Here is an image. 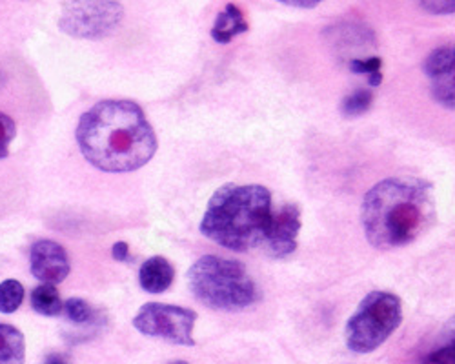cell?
<instances>
[{
	"mask_svg": "<svg viewBox=\"0 0 455 364\" xmlns=\"http://www.w3.org/2000/svg\"><path fill=\"white\" fill-rule=\"evenodd\" d=\"M84 159L108 174H129L152 160L157 137L143 108L131 101H102L88 110L77 128Z\"/></svg>",
	"mask_w": 455,
	"mask_h": 364,
	"instance_id": "1",
	"label": "cell"
},
{
	"mask_svg": "<svg viewBox=\"0 0 455 364\" xmlns=\"http://www.w3.org/2000/svg\"><path fill=\"white\" fill-rule=\"evenodd\" d=\"M434 215V186L417 177H390L377 182L368 190L361 206L365 236L382 252L421 237Z\"/></svg>",
	"mask_w": 455,
	"mask_h": 364,
	"instance_id": "2",
	"label": "cell"
},
{
	"mask_svg": "<svg viewBox=\"0 0 455 364\" xmlns=\"http://www.w3.org/2000/svg\"><path fill=\"white\" fill-rule=\"evenodd\" d=\"M273 217L268 188L226 184L209 198L200 221V234L223 248L248 252L264 246Z\"/></svg>",
	"mask_w": 455,
	"mask_h": 364,
	"instance_id": "3",
	"label": "cell"
},
{
	"mask_svg": "<svg viewBox=\"0 0 455 364\" xmlns=\"http://www.w3.org/2000/svg\"><path fill=\"white\" fill-rule=\"evenodd\" d=\"M188 286L200 305L221 312L247 310L261 299L244 264L217 255H204L193 264L188 270Z\"/></svg>",
	"mask_w": 455,
	"mask_h": 364,
	"instance_id": "4",
	"label": "cell"
},
{
	"mask_svg": "<svg viewBox=\"0 0 455 364\" xmlns=\"http://www.w3.org/2000/svg\"><path fill=\"white\" fill-rule=\"evenodd\" d=\"M403 322V305L390 291H370L346 322V346L365 355L387 343Z\"/></svg>",
	"mask_w": 455,
	"mask_h": 364,
	"instance_id": "5",
	"label": "cell"
},
{
	"mask_svg": "<svg viewBox=\"0 0 455 364\" xmlns=\"http://www.w3.org/2000/svg\"><path fill=\"white\" fill-rule=\"evenodd\" d=\"M121 0H67L59 27L72 37L102 39L121 24Z\"/></svg>",
	"mask_w": 455,
	"mask_h": 364,
	"instance_id": "6",
	"label": "cell"
},
{
	"mask_svg": "<svg viewBox=\"0 0 455 364\" xmlns=\"http://www.w3.org/2000/svg\"><path fill=\"white\" fill-rule=\"evenodd\" d=\"M195 321L197 314L193 310L162 303H148L135 315L133 326L143 336L179 346H193Z\"/></svg>",
	"mask_w": 455,
	"mask_h": 364,
	"instance_id": "7",
	"label": "cell"
},
{
	"mask_svg": "<svg viewBox=\"0 0 455 364\" xmlns=\"http://www.w3.org/2000/svg\"><path fill=\"white\" fill-rule=\"evenodd\" d=\"M432 98L443 108L455 110V46L434 50L423 62Z\"/></svg>",
	"mask_w": 455,
	"mask_h": 364,
	"instance_id": "8",
	"label": "cell"
},
{
	"mask_svg": "<svg viewBox=\"0 0 455 364\" xmlns=\"http://www.w3.org/2000/svg\"><path fill=\"white\" fill-rule=\"evenodd\" d=\"M31 274L37 277L43 284L57 286L67 275L72 267H69V257L66 250L55 241H37L31 246L29 252Z\"/></svg>",
	"mask_w": 455,
	"mask_h": 364,
	"instance_id": "9",
	"label": "cell"
},
{
	"mask_svg": "<svg viewBox=\"0 0 455 364\" xmlns=\"http://www.w3.org/2000/svg\"><path fill=\"white\" fill-rule=\"evenodd\" d=\"M301 231V210L295 205H285L275 212L273 224L263 250L273 259H285L297 250Z\"/></svg>",
	"mask_w": 455,
	"mask_h": 364,
	"instance_id": "10",
	"label": "cell"
},
{
	"mask_svg": "<svg viewBox=\"0 0 455 364\" xmlns=\"http://www.w3.org/2000/svg\"><path fill=\"white\" fill-rule=\"evenodd\" d=\"M173 279H175V268L164 257L148 259L141 267V272H138V283H141L143 290L148 293L166 291L171 286Z\"/></svg>",
	"mask_w": 455,
	"mask_h": 364,
	"instance_id": "11",
	"label": "cell"
},
{
	"mask_svg": "<svg viewBox=\"0 0 455 364\" xmlns=\"http://www.w3.org/2000/svg\"><path fill=\"white\" fill-rule=\"evenodd\" d=\"M248 22L244 20L242 12L235 4H228L223 13L217 15L216 26L212 29V39L219 44L231 43L233 37L240 35V33H247Z\"/></svg>",
	"mask_w": 455,
	"mask_h": 364,
	"instance_id": "12",
	"label": "cell"
},
{
	"mask_svg": "<svg viewBox=\"0 0 455 364\" xmlns=\"http://www.w3.org/2000/svg\"><path fill=\"white\" fill-rule=\"evenodd\" d=\"M26 341L20 329L0 322V364H24Z\"/></svg>",
	"mask_w": 455,
	"mask_h": 364,
	"instance_id": "13",
	"label": "cell"
},
{
	"mask_svg": "<svg viewBox=\"0 0 455 364\" xmlns=\"http://www.w3.org/2000/svg\"><path fill=\"white\" fill-rule=\"evenodd\" d=\"M421 364H455V315L444 324L437 345L423 355Z\"/></svg>",
	"mask_w": 455,
	"mask_h": 364,
	"instance_id": "14",
	"label": "cell"
},
{
	"mask_svg": "<svg viewBox=\"0 0 455 364\" xmlns=\"http://www.w3.org/2000/svg\"><path fill=\"white\" fill-rule=\"evenodd\" d=\"M62 301L60 295L55 290V286L50 284H41L33 290L31 293V308L46 317H55L62 312Z\"/></svg>",
	"mask_w": 455,
	"mask_h": 364,
	"instance_id": "15",
	"label": "cell"
},
{
	"mask_svg": "<svg viewBox=\"0 0 455 364\" xmlns=\"http://www.w3.org/2000/svg\"><path fill=\"white\" fill-rule=\"evenodd\" d=\"M24 301V286L15 279H6L0 283V312L13 314L20 308Z\"/></svg>",
	"mask_w": 455,
	"mask_h": 364,
	"instance_id": "16",
	"label": "cell"
},
{
	"mask_svg": "<svg viewBox=\"0 0 455 364\" xmlns=\"http://www.w3.org/2000/svg\"><path fill=\"white\" fill-rule=\"evenodd\" d=\"M373 103V93L370 89H357L352 95L344 97L341 110L344 117H359L370 110Z\"/></svg>",
	"mask_w": 455,
	"mask_h": 364,
	"instance_id": "17",
	"label": "cell"
},
{
	"mask_svg": "<svg viewBox=\"0 0 455 364\" xmlns=\"http://www.w3.org/2000/svg\"><path fill=\"white\" fill-rule=\"evenodd\" d=\"M62 310L66 312V317L75 324H86L93 317L91 306L84 299H79V297H72V299H67L64 303Z\"/></svg>",
	"mask_w": 455,
	"mask_h": 364,
	"instance_id": "18",
	"label": "cell"
},
{
	"mask_svg": "<svg viewBox=\"0 0 455 364\" xmlns=\"http://www.w3.org/2000/svg\"><path fill=\"white\" fill-rule=\"evenodd\" d=\"M17 136V126L12 117L0 113V159H6L10 153V144Z\"/></svg>",
	"mask_w": 455,
	"mask_h": 364,
	"instance_id": "19",
	"label": "cell"
},
{
	"mask_svg": "<svg viewBox=\"0 0 455 364\" xmlns=\"http://www.w3.org/2000/svg\"><path fill=\"white\" fill-rule=\"evenodd\" d=\"M380 66H382V60L379 57L349 60V70L359 75H372L375 72H380Z\"/></svg>",
	"mask_w": 455,
	"mask_h": 364,
	"instance_id": "20",
	"label": "cell"
},
{
	"mask_svg": "<svg viewBox=\"0 0 455 364\" xmlns=\"http://www.w3.org/2000/svg\"><path fill=\"white\" fill-rule=\"evenodd\" d=\"M419 6L432 15L455 13V0H417Z\"/></svg>",
	"mask_w": 455,
	"mask_h": 364,
	"instance_id": "21",
	"label": "cell"
},
{
	"mask_svg": "<svg viewBox=\"0 0 455 364\" xmlns=\"http://www.w3.org/2000/svg\"><path fill=\"white\" fill-rule=\"evenodd\" d=\"M277 3L286 4V6H294V8H302V10H311L315 6H319L325 0H277Z\"/></svg>",
	"mask_w": 455,
	"mask_h": 364,
	"instance_id": "22",
	"label": "cell"
},
{
	"mask_svg": "<svg viewBox=\"0 0 455 364\" xmlns=\"http://www.w3.org/2000/svg\"><path fill=\"white\" fill-rule=\"evenodd\" d=\"M114 259H115V260H121V262L129 259V248H128L126 243H117V244L114 246Z\"/></svg>",
	"mask_w": 455,
	"mask_h": 364,
	"instance_id": "23",
	"label": "cell"
},
{
	"mask_svg": "<svg viewBox=\"0 0 455 364\" xmlns=\"http://www.w3.org/2000/svg\"><path fill=\"white\" fill-rule=\"evenodd\" d=\"M380 82H382V74H380V72H375V74L368 75V84H370L372 88L380 86Z\"/></svg>",
	"mask_w": 455,
	"mask_h": 364,
	"instance_id": "24",
	"label": "cell"
},
{
	"mask_svg": "<svg viewBox=\"0 0 455 364\" xmlns=\"http://www.w3.org/2000/svg\"><path fill=\"white\" fill-rule=\"evenodd\" d=\"M44 364H69L62 355H59V353H53V355H50L46 360H44Z\"/></svg>",
	"mask_w": 455,
	"mask_h": 364,
	"instance_id": "25",
	"label": "cell"
},
{
	"mask_svg": "<svg viewBox=\"0 0 455 364\" xmlns=\"http://www.w3.org/2000/svg\"><path fill=\"white\" fill-rule=\"evenodd\" d=\"M169 364H190V362H186V360H173V362H169Z\"/></svg>",
	"mask_w": 455,
	"mask_h": 364,
	"instance_id": "26",
	"label": "cell"
}]
</instances>
